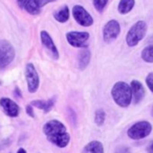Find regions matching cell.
Here are the masks:
<instances>
[{
	"instance_id": "ba28073f",
	"label": "cell",
	"mask_w": 153,
	"mask_h": 153,
	"mask_svg": "<svg viewBox=\"0 0 153 153\" xmlns=\"http://www.w3.org/2000/svg\"><path fill=\"white\" fill-rule=\"evenodd\" d=\"M72 16L74 20L81 26H91L94 24V18L81 5H74L72 9Z\"/></svg>"
},
{
	"instance_id": "9a60e30c",
	"label": "cell",
	"mask_w": 153,
	"mask_h": 153,
	"mask_svg": "<svg viewBox=\"0 0 153 153\" xmlns=\"http://www.w3.org/2000/svg\"><path fill=\"white\" fill-rule=\"evenodd\" d=\"M90 58H91V53L88 49H83L80 51L79 57H78V62H79V67L80 69H85L88 66L90 62Z\"/></svg>"
},
{
	"instance_id": "44dd1931",
	"label": "cell",
	"mask_w": 153,
	"mask_h": 153,
	"mask_svg": "<svg viewBox=\"0 0 153 153\" xmlns=\"http://www.w3.org/2000/svg\"><path fill=\"white\" fill-rule=\"evenodd\" d=\"M108 0H94V7H96L97 11L102 12L107 5Z\"/></svg>"
},
{
	"instance_id": "484cf974",
	"label": "cell",
	"mask_w": 153,
	"mask_h": 153,
	"mask_svg": "<svg viewBox=\"0 0 153 153\" xmlns=\"http://www.w3.org/2000/svg\"><path fill=\"white\" fill-rule=\"evenodd\" d=\"M17 153H26V151L24 150L23 148H20L19 150H18V152H17Z\"/></svg>"
},
{
	"instance_id": "2e32d148",
	"label": "cell",
	"mask_w": 153,
	"mask_h": 153,
	"mask_svg": "<svg viewBox=\"0 0 153 153\" xmlns=\"http://www.w3.org/2000/svg\"><path fill=\"white\" fill-rule=\"evenodd\" d=\"M134 4H135V0H120L119 7H117V11L120 14H128L131 12L133 9Z\"/></svg>"
},
{
	"instance_id": "4fadbf2b",
	"label": "cell",
	"mask_w": 153,
	"mask_h": 153,
	"mask_svg": "<svg viewBox=\"0 0 153 153\" xmlns=\"http://www.w3.org/2000/svg\"><path fill=\"white\" fill-rule=\"evenodd\" d=\"M130 87H131V91H132V99H133V102L135 104H138L140 101L144 99L145 97V88L143 86V84L140 83L137 80H133L130 84Z\"/></svg>"
},
{
	"instance_id": "277c9868",
	"label": "cell",
	"mask_w": 153,
	"mask_h": 153,
	"mask_svg": "<svg viewBox=\"0 0 153 153\" xmlns=\"http://www.w3.org/2000/svg\"><path fill=\"white\" fill-rule=\"evenodd\" d=\"M152 131V126L149 122L140 121L132 125L128 129L127 134L132 140H142L149 135Z\"/></svg>"
},
{
	"instance_id": "d4e9b609",
	"label": "cell",
	"mask_w": 153,
	"mask_h": 153,
	"mask_svg": "<svg viewBox=\"0 0 153 153\" xmlns=\"http://www.w3.org/2000/svg\"><path fill=\"white\" fill-rule=\"evenodd\" d=\"M147 151H148V153H153V142H151L150 144L148 145Z\"/></svg>"
},
{
	"instance_id": "6da1fadb",
	"label": "cell",
	"mask_w": 153,
	"mask_h": 153,
	"mask_svg": "<svg viewBox=\"0 0 153 153\" xmlns=\"http://www.w3.org/2000/svg\"><path fill=\"white\" fill-rule=\"evenodd\" d=\"M43 132L49 142L60 148H64L69 143L70 136L66 130V127L57 120L47 122L43 126Z\"/></svg>"
},
{
	"instance_id": "5b68a950",
	"label": "cell",
	"mask_w": 153,
	"mask_h": 153,
	"mask_svg": "<svg viewBox=\"0 0 153 153\" xmlns=\"http://www.w3.org/2000/svg\"><path fill=\"white\" fill-rule=\"evenodd\" d=\"M53 1L56 0H17L19 7L30 15H38L43 7Z\"/></svg>"
},
{
	"instance_id": "52a82bcc",
	"label": "cell",
	"mask_w": 153,
	"mask_h": 153,
	"mask_svg": "<svg viewBox=\"0 0 153 153\" xmlns=\"http://www.w3.org/2000/svg\"><path fill=\"white\" fill-rule=\"evenodd\" d=\"M121 26L117 20H110L105 24L103 28V39L106 43H111L119 37Z\"/></svg>"
},
{
	"instance_id": "4316f807",
	"label": "cell",
	"mask_w": 153,
	"mask_h": 153,
	"mask_svg": "<svg viewBox=\"0 0 153 153\" xmlns=\"http://www.w3.org/2000/svg\"><path fill=\"white\" fill-rule=\"evenodd\" d=\"M151 113H152V115H153V107H152V112H151Z\"/></svg>"
},
{
	"instance_id": "7a4b0ae2",
	"label": "cell",
	"mask_w": 153,
	"mask_h": 153,
	"mask_svg": "<svg viewBox=\"0 0 153 153\" xmlns=\"http://www.w3.org/2000/svg\"><path fill=\"white\" fill-rule=\"evenodd\" d=\"M111 96L120 107H128L132 101L131 87L125 82H117L111 89Z\"/></svg>"
},
{
	"instance_id": "d6986e66",
	"label": "cell",
	"mask_w": 153,
	"mask_h": 153,
	"mask_svg": "<svg viewBox=\"0 0 153 153\" xmlns=\"http://www.w3.org/2000/svg\"><path fill=\"white\" fill-rule=\"evenodd\" d=\"M142 59L147 63H153V44H149L142 51Z\"/></svg>"
},
{
	"instance_id": "cb8c5ba5",
	"label": "cell",
	"mask_w": 153,
	"mask_h": 153,
	"mask_svg": "<svg viewBox=\"0 0 153 153\" xmlns=\"http://www.w3.org/2000/svg\"><path fill=\"white\" fill-rule=\"evenodd\" d=\"M26 112H27V114L30 115V117H35L34 110H33V105H28V106L26 107Z\"/></svg>"
},
{
	"instance_id": "8992f818",
	"label": "cell",
	"mask_w": 153,
	"mask_h": 153,
	"mask_svg": "<svg viewBox=\"0 0 153 153\" xmlns=\"http://www.w3.org/2000/svg\"><path fill=\"white\" fill-rule=\"evenodd\" d=\"M15 58V49L7 40L0 41V68L7 67Z\"/></svg>"
},
{
	"instance_id": "ffe728a7",
	"label": "cell",
	"mask_w": 153,
	"mask_h": 153,
	"mask_svg": "<svg viewBox=\"0 0 153 153\" xmlns=\"http://www.w3.org/2000/svg\"><path fill=\"white\" fill-rule=\"evenodd\" d=\"M106 119V114H105V111L103 109H99L96 111V114H94V122L98 126H102L105 122Z\"/></svg>"
},
{
	"instance_id": "7402d4cb",
	"label": "cell",
	"mask_w": 153,
	"mask_h": 153,
	"mask_svg": "<svg viewBox=\"0 0 153 153\" xmlns=\"http://www.w3.org/2000/svg\"><path fill=\"white\" fill-rule=\"evenodd\" d=\"M146 84H147V86H148L149 89L153 92V72H150V74L147 76Z\"/></svg>"
},
{
	"instance_id": "3957f363",
	"label": "cell",
	"mask_w": 153,
	"mask_h": 153,
	"mask_svg": "<svg viewBox=\"0 0 153 153\" xmlns=\"http://www.w3.org/2000/svg\"><path fill=\"white\" fill-rule=\"evenodd\" d=\"M147 32V24L144 21H137L130 27L126 36V42L128 46H136L142 39H144Z\"/></svg>"
},
{
	"instance_id": "7c38bea8",
	"label": "cell",
	"mask_w": 153,
	"mask_h": 153,
	"mask_svg": "<svg viewBox=\"0 0 153 153\" xmlns=\"http://www.w3.org/2000/svg\"><path fill=\"white\" fill-rule=\"evenodd\" d=\"M0 106L2 107L3 111L7 113L9 117H16L19 114L20 108L16 102L9 98H1L0 99Z\"/></svg>"
},
{
	"instance_id": "e0dca14e",
	"label": "cell",
	"mask_w": 153,
	"mask_h": 153,
	"mask_svg": "<svg viewBox=\"0 0 153 153\" xmlns=\"http://www.w3.org/2000/svg\"><path fill=\"white\" fill-rule=\"evenodd\" d=\"M69 16H70L69 9H68L67 5L63 7L61 10H59V11H57L55 14H53V18H55L58 22H61V23H64V22L68 21Z\"/></svg>"
},
{
	"instance_id": "5bb4252c",
	"label": "cell",
	"mask_w": 153,
	"mask_h": 153,
	"mask_svg": "<svg viewBox=\"0 0 153 153\" xmlns=\"http://www.w3.org/2000/svg\"><path fill=\"white\" fill-rule=\"evenodd\" d=\"M82 153H104V148L102 143L99 140H92L84 147Z\"/></svg>"
},
{
	"instance_id": "30bf717a",
	"label": "cell",
	"mask_w": 153,
	"mask_h": 153,
	"mask_svg": "<svg viewBox=\"0 0 153 153\" xmlns=\"http://www.w3.org/2000/svg\"><path fill=\"white\" fill-rule=\"evenodd\" d=\"M89 39L87 32H68L66 34V40L72 47L86 46V41Z\"/></svg>"
},
{
	"instance_id": "ac0fdd59",
	"label": "cell",
	"mask_w": 153,
	"mask_h": 153,
	"mask_svg": "<svg viewBox=\"0 0 153 153\" xmlns=\"http://www.w3.org/2000/svg\"><path fill=\"white\" fill-rule=\"evenodd\" d=\"M55 99H51V100H48V101H39V100H36V101H33L32 104L33 106L37 107L39 109H42L44 110V112H48L51 111V109L53 108V102H55Z\"/></svg>"
},
{
	"instance_id": "603a6c76",
	"label": "cell",
	"mask_w": 153,
	"mask_h": 153,
	"mask_svg": "<svg viewBox=\"0 0 153 153\" xmlns=\"http://www.w3.org/2000/svg\"><path fill=\"white\" fill-rule=\"evenodd\" d=\"M115 153H131V152H130V149L128 148V147L122 146V147H119V148L115 150Z\"/></svg>"
},
{
	"instance_id": "8fae6325",
	"label": "cell",
	"mask_w": 153,
	"mask_h": 153,
	"mask_svg": "<svg viewBox=\"0 0 153 153\" xmlns=\"http://www.w3.org/2000/svg\"><path fill=\"white\" fill-rule=\"evenodd\" d=\"M40 38H41V42L44 45V47L49 51V53L51 55V57L55 60L59 59V51H58V48L56 46L55 42L51 39V37L49 36V34L45 30H42L40 33Z\"/></svg>"
},
{
	"instance_id": "9c48e42d",
	"label": "cell",
	"mask_w": 153,
	"mask_h": 153,
	"mask_svg": "<svg viewBox=\"0 0 153 153\" xmlns=\"http://www.w3.org/2000/svg\"><path fill=\"white\" fill-rule=\"evenodd\" d=\"M25 78L26 82H27V88L28 91L30 94H34L38 90L39 88V83H40V80H39L38 72H37L35 66L32 63H28L25 67Z\"/></svg>"
}]
</instances>
